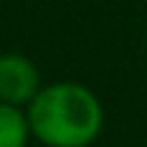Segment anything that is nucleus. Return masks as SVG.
I'll return each instance as SVG.
<instances>
[{"instance_id":"1","label":"nucleus","mask_w":147,"mask_h":147,"mask_svg":"<svg viewBox=\"0 0 147 147\" xmlns=\"http://www.w3.org/2000/svg\"><path fill=\"white\" fill-rule=\"evenodd\" d=\"M28 127L49 147H85L103 127V109L88 88L57 83L31 101Z\"/></svg>"},{"instance_id":"2","label":"nucleus","mask_w":147,"mask_h":147,"mask_svg":"<svg viewBox=\"0 0 147 147\" xmlns=\"http://www.w3.org/2000/svg\"><path fill=\"white\" fill-rule=\"evenodd\" d=\"M39 93V70L23 54H0V103L21 106Z\"/></svg>"},{"instance_id":"3","label":"nucleus","mask_w":147,"mask_h":147,"mask_svg":"<svg viewBox=\"0 0 147 147\" xmlns=\"http://www.w3.org/2000/svg\"><path fill=\"white\" fill-rule=\"evenodd\" d=\"M28 129V121L16 106L0 103V147H23Z\"/></svg>"}]
</instances>
